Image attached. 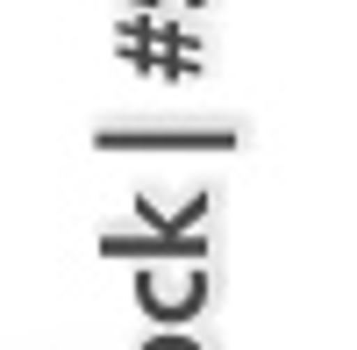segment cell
<instances>
[{
	"instance_id": "1",
	"label": "cell",
	"mask_w": 357,
	"mask_h": 350,
	"mask_svg": "<svg viewBox=\"0 0 357 350\" xmlns=\"http://www.w3.org/2000/svg\"><path fill=\"white\" fill-rule=\"evenodd\" d=\"M158 350H186V343H158Z\"/></svg>"
}]
</instances>
